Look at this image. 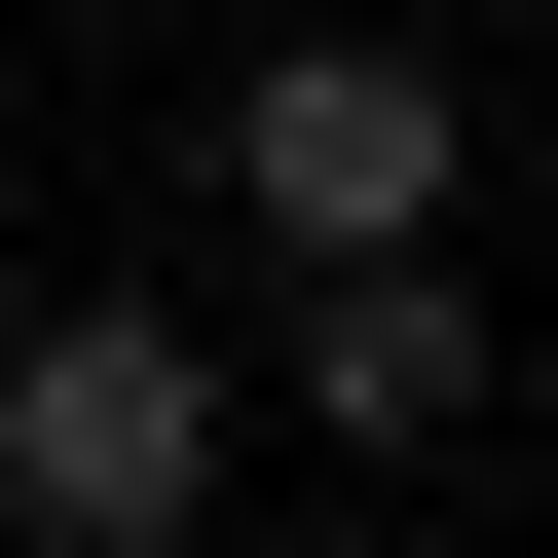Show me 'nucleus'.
Listing matches in <instances>:
<instances>
[{"label":"nucleus","mask_w":558,"mask_h":558,"mask_svg":"<svg viewBox=\"0 0 558 558\" xmlns=\"http://www.w3.org/2000/svg\"><path fill=\"white\" fill-rule=\"evenodd\" d=\"M223 223H299V260L447 223V75H410V38H260V75H223Z\"/></svg>","instance_id":"f03ea898"},{"label":"nucleus","mask_w":558,"mask_h":558,"mask_svg":"<svg viewBox=\"0 0 558 558\" xmlns=\"http://www.w3.org/2000/svg\"><path fill=\"white\" fill-rule=\"evenodd\" d=\"M299 410H336V447H447V410H484V299H447L410 223H373V260H299Z\"/></svg>","instance_id":"7ed1b4c3"},{"label":"nucleus","mask_w":558,"mask_h":558,"mask_svg":"<svg viewBox=\"0 0 558 558\" xmlns=\"http://www.w3.org/2000/svg\"><path fill=\"white\" fill-rule=\"evenodd\" d=\"M0 521L38 558H186L223 521V336L186 299H38L0 336Z\"/></svg>","instance_id":"f257e3e1"}]
</instances>
